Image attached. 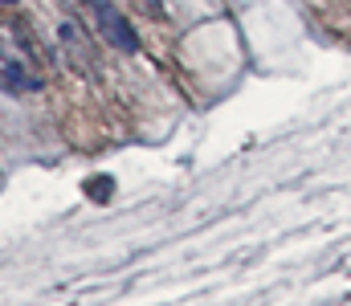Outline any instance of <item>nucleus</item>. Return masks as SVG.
<instances>
[{
    "mask_svg": "<svg viewBox=\"0 0 351 306\" xmlns=\"http://www.w3.org/2000/svg\"><path fill=\"white\" fill-rule=\"evenodd\" d=\"M102 29H106L110 45H119L123 53H135V49H139V33L127 25V16H123V12H114V8H102Z\"/></svg>",
    "mask_w": 351,
    "mask_h": 306,
    "instance_id": "nucleus-1",
    "label": "nucleus"
},
{
    "mask_svg": "<svg viewBox=\"0 0 351 306\" xmlns=\"http://www.w3.org/2000/svg\"><path fill=\"white\" fill-rule=\"evenodd\" d=\"M86 196L94 204L110 201V196H114V180H110V176H94V180H86Z\"/></svg>",
    "mask_w": 351,
    "mask_h": 306,
    "instance_id": "nucleus-2",
    "label": "nucleus"
},
{
    "mask_svg": "<svg viewBox=\"0 0 351 306\" xmlns=\"http://www.w3.org/2000/svg\"><path fill=\"white\" fill-rule=\"evenodd\" d=\"M0 4H12V0H0Z\"/></svg>",
    "mask_w": 351,
    "mask_h": 306,
    "instance_id": "nucleus-3",
    "label": "nucleus"
}]
</instances>
